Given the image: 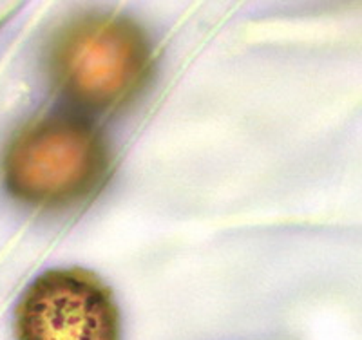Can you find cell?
<instances>
[{
    "instance_id": "7a4b0ae2",
    "label": "cell",
    "mask_w": 362,
    "mask_h": 340,
    "mask_svg": "<svg viewBox=\"0 0 362 340\" xmlns=\"http://www.w3.org/2000/svg\"><path fill=\"white\" fill-rule=\"evenodd\" d=\"M51 82L74 105L112 112L147 87L154 71L151 38L134 20L90 13L67 22L51 42Z\"/></svg>"
},
{
    "instance_id": "3957f363",
    "label": "cell",
    "mask_w": 362,
    "mask_h": 340,
    "mask_svg": "<svg viewBox=\"0 0 362 340\" xmlns=\"http://www.w3.org/2000/svg\"><path fill=\"white\" fill-rule=\"evenodd\" d=\"M17 340H122L111 288L83 268H57L29 284L15 312Z\"/></svg>"
},
{
    "instance_id": "6da1fadb",
    "label": "cell",
    "mask_w": 362,
    "mask_h": 340,
    "mask_svg": "<svg viewBox=\"0 0 362 340\" xmlns=\"http://www.w3.org/2000/svg\"><path fill=\"white\" fill-rule=\"evenodd\" d=\"M112 172L107 138L87 118L51 112L25 123L2 158L13 196L38 209H71L103 189Z\"/></svg>"
}]
</instances>
